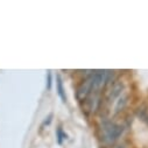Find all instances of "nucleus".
<instances>
[{"instance_id":"nucleus-8","label":"nucleus","mask_w":148,"mask_h":148,"mask_svg":"<svg viewBox=\"0 0 148 148\" xmlns=\"http://www.w3.org/2000/svg\"><path fill=\"white\" fill-rule=\"evenodd\" d=\"M51 81H53V79H51V72L49 71V72H48V82H47V89H48V90L51 89V83H53Z\"/></svg>"},{"instance_id":"nucleus-3","label":"nucleus","mask_w":148,"mask_h":148,"mask_svg":"<svg viewBox=\"0 0 148 148\" xmlns=\"http://www.w3.org/2000/svg\"><path fill=\"white\" fill-rule=\"evenodd\" d=\"M125 91V85L124 82L121 79L116 81L111 86H108L104 93V104H103V108L104 107H110L119 97L120 95ZM101 108V110H103Z\"/></svg>"},{"instance_id":"nucleus-2","label":"nucleus","mask_w":148,"mask_h":148,"mask_svg":"<svg viewBox=\"0 0 148 148\" xmlns=\"http://www.w3.org/2000/svg\"><path fill=\"white\" fill-rule=\"evenodd\" d=\"M104 104V92L103 91H92L90 96L81 104L82 110L86 116H92L99 113Z\"/></svg>"},{"instance_id":"nucleus-6","label":"nucleus","mask_w":148,"mask_h":148,"mask_svg":"<svg viewBox=\"0 0 148 148\" xmlns=\"http://www.w3.org/2000/svg\"><path fill=\"white\" fill-rule=\"evenodd\" d=\"M56 89H57V93H58L60 98L62 99L63 103H65L66 101V95H65V90L63 86V81H62L60 75L56 76Z\"/></svg>"},{"instance_id":"nucleus-7","label":"nucleus","mask_w":148,"mask_h":148,"mask_svg":"<svg viewBox=\"0 0 148 148\" xmlns=\"http://www.w3.org/2000/svg\"><path fill=\"white\" fill-rule=\"evenodd\" d=\"M56 134H57V141H58V143H60V145H62L63 139H65V138H66V135L64 134V132L62 131V128H58Z\"/></svg>"},{"instance_id":"nucleus-4","label":"nucleus","mask_w":148,"mask_h":148,"mask_svg":"<svg viewBox=\"0 0 148 148\" xmlns=\"http://www.w3.org/2000/svg\"><path fill=\"white\" fill-rule=\"evenodd\" d=\"M92 73L88 77H83L81 79V82L76 86L75 96H76V99L78 100L79 104H82L90 96V93L93 91V88H92Z\"/></svg>"},{"instance_id":"nucleus-1","label":"nucleus","mask_w":148,"mask_h":148,"mask_svg":"<svg viewBox=\"0 0 148 148\" xmlns=\"http://www.w3.org/2000/svg\"><path fill=\"white\" fill-rule=\"evenodd\" d=\"M124 130H125L124 125L118 124L112 119L103 118V120L99 121L97 128V135L100 145L106 148L114 146L116 142L119 140V138L123 135Z\"/></svg>"},{"instance_id":"nucleus-5","label":"nucleus","mask_w":148,"mask_h":148,"mask_svg":"<svg viewBox=\"0 0 148 148\" xmlns=\"http://www.w3.org/2000/svg\"><path fill=\"white\" fill-rule=\"evenodd\" d=\"M127 101H128V93L124 91V92L120 95V97L114 101V107H113V114H114V116L118 114V113H120L121 111L126 107Z\"/></svg>"}]
</instances>
